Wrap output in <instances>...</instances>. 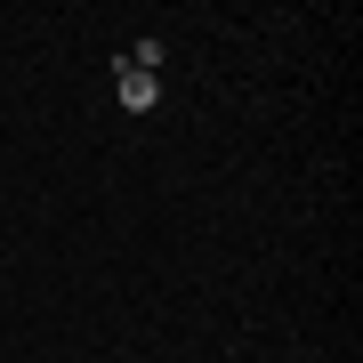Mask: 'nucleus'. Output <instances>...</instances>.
Segmentation results:
<instances>
[{
    "instance_id": "nucleus-1",
    "label": "nucleus",
    "mask_w": 363,
    "mask_h": 363,
    "mask_svg": "<svg viewBox=\"0 0 363 363\" xmlns=\"http://www.w3.org/2000/svg\"><path fill=\"white\" fill-rule=\"evenodd\" d=\"M113 89H121V105H130V113H154V105H162V73H130V65H113Z\"/></svg>"
}]
</instances>
